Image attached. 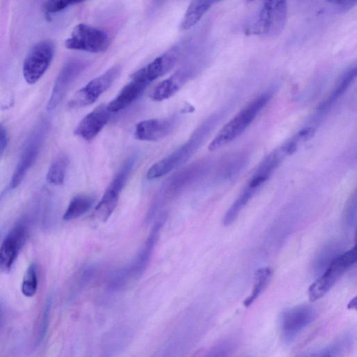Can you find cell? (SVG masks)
<instances>
[{"mask_svg":"<svg viewBox=\"0 0 357 357\" xmlns=\"http://www.w3.org/2000/svg\"><path fill=\"white\" fill-rule=\"evenodd\" d=\"M270 98L269 95L264 94L250 102L221 129L209 144V150L216 151L240 136L265 107Z\"/></svg>","mask_w":357,"mask_h":357,"instance_id":"6da1fadb","label":"cell"},{"mask_svg":"<svg viewBox=\"0 0 357 357\" xmlns=\"http://www.w3.org/2000/svg\"><path fill=\"white\" fill-rule=\"evenodd\" d=\"M166 219V214L161 215L135 259L113 277L111 283L113 289L122 288L131 280L138 278L144 273L149 265Z\"/></svg>","mask_w":357,"mask_h":357,"instance_id":"7a4b0ae2","label":"cell"},{"mask_svg":"<svg viewBox=\"0 0 357 357\" xmlns=\"http://www.w3.org/2000/svg\"><path fill=\"white\" fill-rule=\"evenodd\" d=\"M209 123L206 122L201 126L187 142L172 154L154 164L147 173L148 180L159 179L184 165L205 141L210 129Z\"/></svg>","mask_w":357,"mask_h":357,"instance_id":"3957f363","label":"cell"},{"mask_svg":"<svg viewBox=\"0 0 357 357\" xmlns=\"http://www.w3.org/2000/svg\"><path fill=\"white\" fill-rule=\"evenodd\" d=\"M356 248L354 246L337 256L310 286V301H316L327 294L341 276L356 262Z\"/></svg>","mask_w":357,"mask_h":357,"instance_id":"277c9868","label":"cell"},{"mask_svg":"<svg viewBox=\"0 0 357 357\" xmlns=\"http://www.w3.org/2000/svg\"><path fill=\"white\" fill-rule=\"evenodd\" d=\"M206 166L198 164L187 168L170 177L163 185L154 200L150 215L157 212L159 207L174 199L198 180L205 173Z\"/></svg>","mask_w":357,"mask_h":357,"instance_id":"5b68a950","label":"cell"},{"mask_svg":"<svg viewBox=\"0 0 357 357\" xmlns=\"http://www.w3.org/2000/svg\"><path fill=\"white\" fill-rule=\"evenodd\" d=\"M110 45L111 40L106 32L84 24L77 25L65 42L68 49L91 54L104 53Z\"/></svg>","mask_w":357,"mask_h":357,"instance_id":"8992f818","label":"cell"},{"mask_svg":"<svg viewBox=\"0 0 357 357\" xmlns=\"http://www.w3.org/2000/svg\"><path fill=\"white\" fill-rule=\"evenodd\" d=\"M135 161L132 157L125 161L95 207L94 217L99 221H107L116 210L120 194L134 169Z\"/></svg>","mask_w":357,"mask_h":357,"instance_id":"52a82bcc","label":"cell"},{"mask_svg":"<svg viewBox=\"0 0 357 357\" xmlns=\"http://www.w3.org/2000/svg\"><path fill=\"white\" fill-rule=\"evenodd\" d=\"M55 52L56 46L50 40L40 42L33 47L23 67L24 77L29 84L34 85L42 79L51 64Z\"/></svg>","mask_w":357,"mask_h":357,"instance_id":"ba28073f","label":"cell"},{"mask_svg":"<svg viewBox=\"0 0 357 357\" xmlns=\"http://www.w3.org/2000/svg\"><path fill=\"white\" fill-rule=\"evenodd\" d=\"M120 74L121 67L116 65L92 80L74 95L70 102V108L77 109L95 103L112 86Z\"/></svg>","mask_w":357,"mask_h":357,"instance_id":"9c48e42d","label":"cell"},{"mask_svg":"<svg viewBox=\"0 0 357 357\" xmlns=\"http://www.w3.org/2000/svg\"><path fill=\"white\" fill-rule=\"evenodd\" d=\"M317 310L309 305H300L285 310L280 315L279 326L281 336L287 342L296 337L317 317Z\"/></svg>","mask_w":357,"mask_h":357,"instance_id":"30bf717a","label":"cell"},{"mask_svg":"<svg viewBox=\"0 0 357 357\" xmlns=\"http://www.w3.org/2000/svg\"><path fill=\"white\" fill-rule=\"evenodd\" d=\"M287 17V5L286 2H264L255 29V33L265 37L277 36L284 30Z\"/></svg>","mask_w":357,"mask_h":357,"instance_id":"8fae6325","label":"cell"},{"mask_svg":"<svg viewBox=\"0 0 357 357\" xmlns=\"http://www.w3.org/2000/svg\"><path fill=\"white\" fill-rule=\"evenodd\" d=\"M45 123L35 129L25 145L11 180L10 187L12 189L17 188L22 184L38 157L47 132V124Z\"/></svg>","mask_w":357,"mask_h":357,"instance_id":"7c38bea8","label":"cell"},{"mask_svg":"<svg viewBox=\"0 0 357 357\" xmlns=\"http://www.w3.org/2000/svg\"><path fill=\"white\" fill-rule=\"evenodd\" d=\"M26 219L18 222L10 230L0 248V269L10 271L28 238Z\"/></svg>","mask_w":357,"mask_h":357,"instance_id":"4fadbf2b","label":"cell"},{"mask_svg":"<svg viewBox=\"0 0 357 357\" xmlns=\"http://www.w3.org/2000/svg\"><path fill=\"white\" fill-rule=\"evenodd\" d=\"M86 68V63L79 60L69 61L64 65L53 88L51 98L47 106L48 111H54L58 106L71 85Z\"/></svg>","mask_w":357,"mask_h":357,"instance_id":"5bb4252c","label":"cell"},{"mask_svg":"<svg viewBox=\"0 0 357 357\" xmlns=\"http://www.w3.org/2000/svg\"><path fill=\"white\" fill-rule=\"evenodd\" d=\"M176 117L152 119L139 122L135 129V138L141 141L154 142L169 136L175 129Z\"/></svg>","mask_w":357,"mask_h":357,"instance_id":"9a60e30c","label":"cell"},{"mask_svg":"<svg viewBox=\"0 0 357 357\" xmlns=\"http://www.w3.org/2000/svg\"><path fill=\"white\" fill-rule=\"evenodd\" d=\"M111 113L107 106H100L81 121L74 134L86 141L94 140L109 123Z\"/></svg>","mask_w":357,"mask_h":357,"instance_id":"2e32d148","label":"cell"},{"mask_svg":"<svg viewBox=\"0 0 357 357\" xmlns=\"http://www.w3.org/2000/svg\"><path fill=\"white\" fill-rule=\"evenodd\" d=\"M149 85L138 73H134L131 81L107 105L108 110L110 113H118L127 109L141 95Z\"/></svg>","mask_w":357,"mask_h":357,"instance_id":"e0dca14e","label":"cell"},{"mask_svg":"<svg viewBox=\"0 0 357 357\" xmlns=\"http://www.w3.org/2000/svg\"><path fill=\"white\" fill-rule=\"evenodd\" d=\"M191 74L189 70L184 69L178 71L159 84L152 92L150 98L154 102H162L170 99L188 82Z\"/></svg>","mask_w":357,"mask_h":357,"instance_id":"ac0fdd59","label":"cell"},{"mask_svg":"<svg viewBox=\"0 0 357 357\" xmlns=\"http://www.w3.org/2000/svg\"><path fill=\"white\" fill-rule=\"evenodd\" d=\"M177 56L173 53H166L138 71V73L150 84L168 73L175 66Z\"/></svg>","mask_w":357,"mask_h":357,"instance_id":"d6986e66","label":"cell"},{"mask_svg":"<svg viewBox=\"0 0 357 357\" xmlns=\"http://www.w3.org/2000/svg\"><path fill=\"white\" fill-rule=\"evenodd\" d=\"M214 3V1H192L181 22V29L188 31L193 28Z\"/></svg>","mask_w":357,"mask_h":357,"instance_id":"ffe728a7","label":"cell"},{"mask_svg":"<svg viewBox=\"0 0 357 357\" xmlns=\"http://www.w3.org/2000/svg\"><path fill=\"white\" fill-rule=\"evenodd\" d=\"M94 198L88 195H78L70 202L63 219L65 221H72L86 214L93 207Z\"/></svg>","mask_w":357,"mask_h":357,"instance_id":"44dd1931","label":"cell"},{"mask_svg":"<svg viewBox=\"0 0 357 357\" xmlns=\"http://www.w3.org/2000/svg\"><path fill=\"white\" fill-rule=\"evenodd\" d=\"M356 77V66L355 65L350 68L343 74L336 84V86L331 96L319 106L318 109L322 111L326 110L330 106H331L335 100L345 93L347 88L355 80Z\"/></svg>","mask_w":357,"mask_h":357,"instance_id":"7402d4cb","label":"cell"},{"mask_svg":"<svg viewBox=\"0 0 357 357\" xmlns=\"http://www.w3.org/2000/svg\"><path fill=\"white\" fill-rule=\"evenodd\" d=\"M257 191L246 186L235 203L229 208L223 219L225 226L232 225L238 218L239 213L252 199Z\"/></svg>","mask_w":357,"mask_h":357,"instance_id":"603a6c76","label":"cell"},{"mask_svg":"<svg viewBox=\"0 0 357 357\" xmlns=\"http://www.w3.org/2000/svg\"><path fill=\"white\" fill-rule=\"evenodd\" d=\"M272 275L269 267H264L256 271L254 277V285L251 295L244 300L245 307H249L260 296L269 284Z\"/></svg>","mask_w":357,"mask_h":357,"instance_id":"cb8c5ba5","label":"cell"},{"mask_svg":"<svg viewBox=\"0 0 357 357\" xmlns=\"http://www.w3.org/2000/svg\"><path fill=\"white\" fill-rule=\"evenodd\" d=\"M69 165L68 158L61 156L51 164L47 174V181L55 186L62 185L65 180Z\"/></svg>","mask_w":357,"mask_h":357,"instance_id":"d4e9b609","label":"cell"},{"mask_svg":"<svg viewBox=\"0 0 357 357\" xmlns=\"http://www.w3.org/2000/svg\"><path fill=\"white\" fill-rule=\"evenodd\" d=\"M335 245L324 247L315 259L314 269L317 273H322L331 262L340 253Z\"/></svg>","mask_w":357,"mask_h":357,"instance_id":"484cf974","label":"cell"},{"mask_svg":"<svg viewBox=\"0 0 357 357\" xmlns=\"http://www.w3.org/2000/svg\"><path fill=\"white\" fill-rule=\"evenodd\" d=\"M38 287V267L35 263H33L25 273L22 284V292L27 297H33L36 294Z\"/></svg>","mask_w":357,"mask_h":357,"instance_id":"4316f807","label":"cell"},{"mask_svg":"<svg viewBox=\"0 0 357 357\" xmlns=\"http://www.w3.org/2000/svg\"><path fill=\"white\" fill-rule=\"evenodd\" d=\"M78 1H65V0H51L45 2L42 6V12L47 19H51L52 15L61 13L68 8L81 3Z\"/></svg>","mask_w":357,"mask_h":357,"instance_id":"83f0119b","label":"cell"},{"mask_svg":"<svg viewBox=\"0 0 357 357\" xmlns=\"http://www.w3.org/2000/svg\"><path fill=\"white\" fill-rule=\"evenodd\" d=\"M231 351L230 344L223 342L213 348L205 357H229Z\"/></svg>","mask_w":357,"mask_h":357,"instance_id":"f1b7e54d","label":"cell"},{"mask_svg":"<svg viewBox=\"0 0 357 357\" xmlns=\"http://www.w3.org/2000/svg\"><path fill=\"white\" fill-rule=\"evenodd\" d=\"M346 213H345V222L347 225H352V222L354 221L356 218V196L354 193L352 198L350 199L348 205L346 207Z\"/></svg>","mask_w":357,"mask_h":357,"instance_id":"f546056e","label":"cell"},{"mask_svg":"<svg viewBox=\"0 0 357 357\" xmlns=\"http://www.w3.org/2000/svg\"><path fill=\"white\" fill-rule=\"evenodd\" d=\"M8 134L6 127L0 124V159H1L8 145Z\"/></svg>","mask_w":357,"mask_h":357,"instance_id":"4dcf8cb0","label":"cell"},{"mask_svg":"<svg viewBox=\"0 0 357 357\" xmlns=\"http://www.w3.org/2000/svg\"><path fill=\"white\" fill-rule=\"evenodd\" d=\"M50 307H51V305L49 303V304H47V306L45 310L43 319H42V331H41V333L40 335V340H42L44 338L45 334L47 333L48 327H49L50 311H51Z\"/></svg>","mask_w":357,"mask_h":357,"instance_id":"1f68e13d","label":"cell"},{"mask_svg":"<svg viewBox=\"0 0 357 357\" xmlns=\"http://www.w3.org/2000/svg\"><path fill=\"white\" fill-rule=\"evenodd\" d=\"M5 314V306L1 300H0V328L3 324V317Z\"/></svg>","mask_w":357,"mask_h":357,"instance_id":"d6a6232c","label":"cell"},{"mask_svg":"<svg viewBox=\"0 0 357 357\" xmlns=\"http://www.w3.org/2000/svg\"><path fill=\"white\" fill-rule=\"evenodd\" d=\"M312 357H333V354L329 351H325L313 356Z\"/></svg>","mask_w":357,"mask_h":357,"instance_id":"836d02e7","label":"cell"},{"mask_svg":"<svg viewBox=\"0 0 357 357\" xmlns=\"http://www.w3.org/2000/svg\"><path fill=\"white\" fill-rule=\"evenodd\" d=\"M356 307V298L354 297L353 299L350 301L349 303L347 308L349 309H355Z\"/></svg>","mask_w":357,"mask_h":357,"instance_id":"e575fe53","label":"cell"}]
</instances>
